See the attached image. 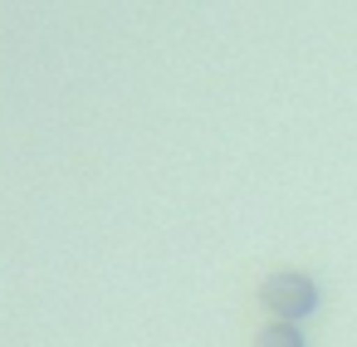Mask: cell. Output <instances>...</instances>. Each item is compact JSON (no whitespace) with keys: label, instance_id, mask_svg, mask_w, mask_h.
Here are the masks:
<instances>
[{"label":"cell","instance_id":"6da1fadb","mask_svg":"<svg viewBox=\"0 0 357 347\" xmlns=\"http://www.w3.org/2000/svg\"><path fill=\"white\" fill-rule=\"evenodd\" d=\"M259 303L269 308V318L279 323H303L318 313V284L313 274H298V269H279L259 284Z\"/></svg>","mask_w":357,"mask_h":347},{"label":"cell","instance_id":"7a4b0ae2","mask_svg":"<svg viewBox=\"0 0 357 347\" xmlns=\"http://www.w3.org/2000/svg\"><path fill=\"white\" fill-rule=\"evenodd\" d=\"M255 347H308V332L298 327V323H264L259 327V337H255Z\"/></svg>","mask_w":357,"mask_h":347}]
</instances>
